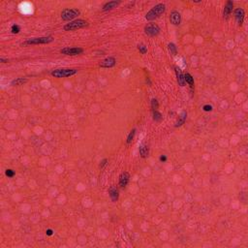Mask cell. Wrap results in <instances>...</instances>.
<instances>
[{"mask_svg": "<svg viewBox=\"0 0 248 248\" xmlns=\"http://www.w3.org/2000/svg\"><path fill=\"white\" fill-rule=\"evenodd\" d=\"M166 11V5L164 3H159L151 8L146 15V19L147 21H154L160 17Z\"/></svg>", "mask_w": 248, "mask_h": 248, "instance_id": "cell-1", "label": "cell"}, {"mask_svg": "<svg viewBox=\"0 0 248 248\" xmlns=\"http://www.w3.org/2000/svg\"><path fill=\"white\" fill-rule=\"evenodd\" d=\"M87 25H88V22L86 21L82 20V19H78V20L70 21L69 23H66L63 27V29L65 30V31H74V30L83 28Z\"/></svg>", "mask_w": 248, "mask_h": 248, "instance_id": "cell-2", "label": "cell"}, {"mask_svg": "<svg viewBox=\"0 0 248 248\" xmlns=\"http://www.w3.org/2000/svg\"><path fill=\"white\" fill-rule=\"evenodd\" d=\"M78 73L77 69H72V68H60V69H55L52 72V76L57 78H68L71 76H74Z\"/></svg>", "mask_w": 248, "mask_h": 248, "instance_id": "cell-3", "label": "cell"}, {"mask_svg": "<svg viewBox=\"0 0 248 248\" xmlns=\"http://www.w3.org/2000/svg\"><path fill=\"white\" fill-rule=\"evenodd\" d=\"M53 37L52 36H44V37H36V38H31L27 39L25 43H22V46H29V45H45V44H50L53 42Z\"/></svg>", "mask_w": 248, "mask_h": 248, "instance_id": "cell-4", "label": "cell"}, {"mask_svg": "<svg viewBox=\"0 0 248 248\" xmlns=\"http://www.w3.org/2000/svg\"><path fill=\"white\" fill-rule=\"evenodd\" d=\"M80 14L81 12L78 9L67 8V9H64L61 12V19L65 21H72L74 19H76L78 16H80Z\"/></svg>", "mask_w": 248, "mask_h": 248, "instance_id": "cell-5", "label": "cell"}, {"mask_svg": "<svg viewBox=\"0 0 248 248\" xmlns=\"http://www.w3.org/2000/svg\"><path fill=\"white\" fill-rule=\"evenodd\" d=\"M161 31L160 27L156 25V23H148L146 26H144V33L147 35L150 36V37H154V36H157Z\"/></svg>", "mask_w": 248, "mask_h": 248, "instance_id": "cell-6", "label": "cell"}, {"mask_svg": "<svg viewBox=\"0 0 248 248\" xmlns=\"http://www.w3.org/2000/svg\"><path fill=\"white\" fill-rule=\"evenodd\" d=\"M60 52L65 55H71V56H75L78 55V54H82L83 52V50L82 48H63V49L60 50Z\"/></svg>", "mask_w": 248, "mask_h": 248, "instance_id": "cell-7", "label": "cell"}, {"mask_svg": "<svg viewBox=\"0 0 248 248\" xmlns=\"http://www.w3.org/2000/svg\"><path fill=\"white\" fill-rule=\"evenodd\" d=\"M116 64V59L113 56H109L105 59L101 60L99 62V66L102 68H113Z\"/></svg>", "mask_w": 248, "mask_h": 248, "instance_id": "cell-8", "label": "cell"}, {"mask_svg": "<svg viewBox=\"0 0 248 248\" xmlns=\"http://www.w3.org/2000/svg\"><path fill=\"white\" fill-rule=\"evenodd\" d=\"M234 15H235V20H237V22L238 23V25H242L243 20H244V17H245L244 10L242 8H237V9H235Z\"/></svg>", "mask_w": 248, "mask_h": 248, "instance_id": "cell-9", "label": "cell"}, {"mask_svg": "<svg viewBox=\"0 0 248 248\" xmlns=\"http://www.w3.org/2000/svg\"><path fill=\"white\" fill-rule=\"evenodd\" d=\"M170 22L174 25H179L181 23V15L178 11H173L170 15Z\"/></svg>", "mask_w": 248, "mask_h": 248, "instance_id": "cell-10", "label": "cell"}, {"mask_svg": "<svg viewBox=\"0 0 248 248\" xmlns=\"http://www.w3.org/2000/svg\"><path fill=\"white\" fill-rule=\"evenodd\" d=\"M129 180H130V174L129 173L127 172H123L122 174H120L119 175V186L121 187V188H124L129 183Z\"/></svg>", "mask_w": 248, "mask_h": 248, "instance_id": "cell-11", "label": "cell"}, {"mask_svg": "<svg viewBox=\"0 0 248 248\" xmlns=\"http://www.w3.org/2000/svg\"><path fill=\"white\" fill-rule=\"evenodd\" d=\"M109 196H110L113 203H116L119 199V191L117 189V187L113 185L111 186L110 189H109Z\"/></svg>", "mask_w": 248, "mask_h": 248, "instance_id": "cell-12", "label": "cell"}, {"mask_svg": "<svg viewBox=\"0 0 248 248\" xmlns=\"http://www.w3.org/2000/svg\"><path fill=\"white\" fill-rule=\"evenodd\" d=\"M174 71H175V75H177V82L180 86H185V80H184V75L182 73V71H181V69L179 67H177V66H175L174 67Z\"/></svg>", "mask_w": 248, "mask_h": 248, "instance_id": "cell-13", "label": "cell"}, {"mask_svg": "<svg viewBox=\"0 0 248 248\" xmlns=\"http://www.w3.org/2000/svg\"><path fill=\"white\" fill-rule=\"evenodd\" d=\"M233 10H234V2L233 1H227L226 5L224 6V11H223L224 19H228L229 16L232 14Z\"/></svg>", "mask_w": 248, "mask_h": 248, "instance_id": "cell-14", "label": "cell"}, {"mask_svg": "<svg viewBox=\"0 0 248 248\" xmlns=\"http://www.w3.org/2000/svg\"><path fill=\"white\" fill-rule=\"evenodd\" d=\"M120 3H121L120 1H109V2H107V3L104 4L102 10L104 11V12H108V11L113 10L114 8H116Z\"/></svg>", "mask_w": 248, "mask_h": 248, "instance_id": "cell-15", "label": "cell"}, {"mask_svg": "<svg viewBox=\"0 0 248 248\" xmlns=\"http://www.w3.org/2000/svg\"><path fill=\"white\" fill-rule=\"evenodd\" d=\"M186 118H187V113L185 111H183L182 113H180V116H178L177 122H175L174 127H177H177L182 126L185 123V121H186Z\"/></svg>", "mask_w": 248, "mask_h": 248, "instance_id": "cell-16", "label": "cell"}, {"mask_svg": "<svg viewBox=\"0 0 248 248\" xmlns=\"http://www.w3.org/2000/svg\"><path fill=\"white\" fill-rule=\"evenodd\" d=\"M139 151H140V155L142 158H147L149 154V148L146 144H142L140 148H139Z\"/></svg>", "mask_w": 248, "mask_h": 248, "instance_id": "cell-17", "label": "cell"}, {"mask_svg": "<svg viewBox=\"0 0 248 248\" xmlns=\"http://www.w3.org/2000/svg\"><path fill=\"white\" fill-rule=\"evenodd\" d=\"M27 82V78H17L15 80H13L11 82V86H22Z\"/></svg>", "mask_w": 248, "mask_h": 248, "instance_id": "cell-18", "label": "cell"}, {"mask_svg": "<svg viewBox=\"0 0 248 248\" xmlns=\"http://www.w3.org/2000/svg\"><path fill=\"white\" fill-rule=\"evenodd\" d=\"M184 80H185V82L186 83H188L189 86H190V87H191V89H193V87H194V78H193L192 76H191V74H189V73H186V74H184Z\"/></svg>", "mask_w": 248, "mask_h": 248, "instance_id": "cell-19", "label": "cell"}, {"mask_svg": "<svg viewBox=\"0 0 248 248\" xmlns=\"http://www.w3.org/2000/svg\"><path fill=\"white\" fill-rule=\"evenodd\" d=\"M168 49H169V52H170L171 54H173V55H177V48L174 43H169Z\"/></svg>", "mask_w": 248, "mask_h": 248, "instance_id": "cell-20", "label": "cell"}, {"mask_svg": "<svg viewBox=\"0 0 248 248\" xmlns=\"http://www.w3.org/2000/svg\"><path fill=\"white\" fill-rule=\"evenodd\" d=\"M163 119V116H162V113H159L158 111H153V120L156 122H160L162 121Z\"/></svg>", "mask_w": 248, "mask_h": 248, "instance_id": "cell-21", "label": "cell"}, {"mask_svg": "<svg viewBox=\"0 0 248 248\" xmlns=\"http://www.w3.org/2000/svg\"><path fill=\"white\" fill-rule=\"evenodd\" d=\"M135 135H136V129H133V130H131V131H130V133L128 134V136H127V141H126V143H128V144H130V143H132V141L134 140V137H135Z\"/></svg>", "mask_w": 248, "mask_h": 248, "instance_id": "cell-22", "label": "cell"}, {"mask_svg": "<svg viewBox=\"0 0 248 248\" xmlns=\"http://www.w3.org/2000/svg\"><path fill=\"white\" fill-rule=\"evenodd\" d=\"M137 48H138L139 52H140L142 54H146L147 52V47L144 44H139L137 46Z\"/></svg>", "mask_w": 248, "mask_h": 248, "instance_id": "cell-23", "label": "cell"}, {"mask_svg": "<svg viewBox=\"0 0 248 248\" xmlns=\"http://www.w3.org/2000/svg\"><path fill=\"white\" fill-rule=\"evenodd\" d=\"M151 108H152L153 111H157V110H158L159 104H158V101H157V99H155V98L151 99Z\"/></svg>", "mask_w": 248, "mask_h": 248, "instance_id": "cell-24", "label": "cell"}, {"mask_svg": "<svg viewBox=\"0 0 248 248\" xmlns=\"http://www.w3.org/2000/svg\"><path fill=\"white\" fill-rule=\"evenodd\" d=\"M21 31V27L20 25H13L11 27V32L13 33V34H19Z\"/></svg>", "mask_w": 248, "mask_h": 248, "instance_id": "cell-25", "label": "cell"}, {"mask_svg": "<svg viewBox=\"0 0 248 248\" xmlns=\"http://www.w3.org/2000/svg\"><path fill=\"white\" fill-rule=\"evenodd\" d=\"M5 174L7 175L8 177L12 178V177H15L16 173H15V171H13V170H12V169H8V170H6V172H5Z\"/></svg>", "mask_w": 248, "mask_h": 248, "instance_id": "cell-26", "label": "cell"}, {"mask_svg": "<svg viewBox=\"0 0 248 248\" xmlns=\"http://www.w3.org/2000/svg\"><path fill=\"white\" fill-rule=\"evenodd\" d=\"M203 110H204V112H211V111H212V106H210V105L207 104V105H204V106L203 107Z\"/></svg>", "mask_w": 248, "mask_h": 248, "instance_id": "cell-27", "label": "cell"}, {"mask_svg": "<svg viewBox=\"0 0 248 248\" xmlns=\"http://www.w3.org/2000/svg\"><path fill=\"white\" fill-rule=\"evenodd\" d=\"M107 163H108V159L107 158H105V159H103L101 162H100V164H99V167L102 169V168H104L106 165H107Z\"/></svg>", "mask_w": 248, "mask_h": 248, "instance_id": "cell-28", "label": "cell"}, {"mask_svg": "<svg viewBox=\"0 0 248 248\" xmlns=\"http://www.w3.org/2000/svg\"><path fill=\"white\" fill-rule=\"evenodd\" d=\"M159 160H160L161 162H166V161L168 160V157H167L166 155H161V156L159 157Z\"/></svg>", "mask_w": 248, "mask_h": 248, "instance_id": "cell-29", "label": "cell"}, {"mask_svg": "<svg viewBox=\"0 0 248 248\" xmlns=\"http://www.w3.org/2000/svg\"><path fill=\"white\" fill-rule=\"evenodd\" d=\"M46 233H47V235H50V237H51V235H53V231H52V229H48Z\"/></svg>", "mask_w": 248, "mask_h": 248, "instance_id": "cell-30", "label": "cell"}, {"mask_svg": "<svg viewBox=\"0 0 248 248\" xmlns=\"http://www.w3.org/2000/svg\"><path fill=\"white\" fill-rule=\"evenodd\" d=\"M8 61H9L8 59H5V58H3V57L0 58V62H1V63H7Z\"/></svg>", "mask_w": 248, "mask_h": 248, "instance_id": "cell-31", "label": "cell"}, {"mask_svg": "<svg viewBox=\"0 0 248 248\" xmlns=\"http://www.w3.org/2000/svg\"><path fill=\"white\" fill-rule=\"evenodd\" d=\"M147 83L148 84L149 86H151V84H152V83H151V81H150L149 78H147Z\"/></svg>", "mask_w": 248, "mask_h": 248, "instance_id": "cell-32", "label": "cell"}]
</instances>
